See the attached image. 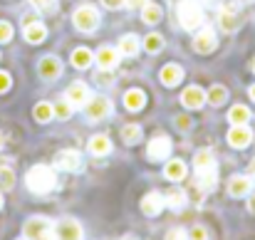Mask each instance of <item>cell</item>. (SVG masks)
Listing matches in <instances>:
<instances>
[{
  "label": "cell",
  "mask_w": 255,
  "mask_h": 240,
  "mask_svg": "<svg viewBox=\"0 0 255 240\" xmlns=\"http://www.w3.org/2000/svg\"><path fill=\"white\" fill-rule=\"evenodd\" d=\"M218 25L223 32H233L238 27V12H231V10H221L218 15Z\"/></svg>",
  "instance_id": "26"
},
{
  "label": "cell",
  "mask_w": 255,
  "mask_h": 240,
  "mask_svg": "<svg viewBox=\"0 0 255 240\" xmlns=\"http://www.w3.org/2000/svg\"><path fill=\"white\" fill-rule=\"evenodd\" d=\"M10 84H12L10 75H7V72H0V94H2V92H7V89H10Z\"/></svg>",
  "instance_id": "38"
},
{
  "label": "cell",
  "mask_w": 255,
  "mask_h": 240,
  "mask_svg": "<svg viewBox=\"0 0 255 240\" xmlns=\"http://www.w3.org/2000/svg\"><path fill=\"white\" fill-rule=\"evenodd\" d=\"M87 99H89V87L85 82H72L67 89V102L72 107H82V104H87Z\"/></svg>",
  "instance_id": "14"
},
{
  "label": "cell",
  "mask_w": 255,
  "mask_h": 240,
  "mask_svg": "<svg viewBox=\"0 0 255 240\" xmlns=\"http://www.w3.org/2000/svg\"><path fill=\"white\" fill-rule=\"evenodd\" d=\"M226 97H228V92H226L223 84H213V87L208 89V94H206V99H208L213 107H221V104L226 102Z\"/></svg>",
  "instance_id": "29"
},
{
  "label": "cell",
  "mask_w": 255,
  "mask_h": 240,
  "mask_svg": "<svg viewBox=\"0 0 255 240\" xmlns=\"http://www.w3.org/2000/svg\"><path fill=\"white\" fill-rule=\"evenodd\" d=\"M216 47H218V40H216L213 30H201V32L193 37V50H196L198 55H208V52H213Z\"/></svg>",
  "instance_id": "9"
},
{
  "label": "cell",
  "mask_w": 255,
  "mask_h": 240,
  "mask_svg": "<svg viewBox=\"0 0 255 240\" xmlns=\"http://www.w3.org/2000/svg\"><path fill=\"white\" fill-rule=\"evenodd\" d=\"M196 178H198V191H201V193L213 191L216 183H218V173H216V168H213V171H201V173H196Z\"/></svg>",
  "instance_id": "22"
},
{
  "label": "cell",
  "mask_w": 255,
  "mask_h": 240,
  "mask_svg": "<svg viewBox=\"0 0 255 240\" xmlns=\"http://www.w3.org/2000/svg\"><path fill=\"white\" fill-rule=\"evenodd\" d=\"M171 151V139L169 136H154L151 141H149V151H146V156L149 161H161L166 159Z\"/></svg>",
  "instance_id": "11"
},
{
  "label": "cell",
  "mask_w": 255,
  "mask_h": 240,
  "mask_svg": "<svg viewBox=\"0 0 255 240\" xmlns=\"http://www.w3.org/2000/svg\"><path fill=\"white\" fill-rule=\"evenodd\" d=\"M97 82L107 87V84H114V77H112V75H109V72L104 70V72H99V75H97Z\"/></svg>",
  "instance_id": "41"
},
{
  "label": "cell",
  "mask_w": 255,
  "mask_h": 240,
  "mask_svg": "<svg viewBox=\"0 0 255 240\" xmlns=\"http://www.w3.org/2000/svg\"><path fill=\"white\" fill-rule=\"evenodd\" d=\"M0 149H2V136H0Z\"/></svg>",
  "instance_id": "48"
},
{
  "label": "cell",
  "mask_w": 255,
  "mask_h": 240,
  "mask_svg": "<svg viewBox=\"0 0 255 240\" xmlns=\"http://www.w3.org/2000/svg\"><path fill=\"white\" fill-rule=\"evenodd\" d=\"M149 0H124V5H129V7H144Z\"/></svg>",
  "instance_id": "42"
},
{
  "label": "cell",
  "mask_w": 255,
  "mask_h": 240,
  "mask_svg": "<svg viewBox=\"0 0 255 240\" xmlns=\"http://www.w3.org/2000/svg\"><path fill=\"white\" fill-rule=\"evenodd\" d=\"M144 104H146V94L141 89H129L124 94V107L129 112H139V109H144Z\"/></svg>",
  "instance_id": "19"
},
{
  "label": "cell",
  "mask_w": 255,
  "mask_h": 240,
  "mask_svg": "<svg viewBox=\"0 0 255 240\" xmlns=\"http://www.w3.org/2000/svg\"><path fill=\"white\" fill-rule=\"evenodd\" d=\"M251 171H253V173H255V159H253V163H251Z\"/></svg>",
  "instance_id": "46"
},
{
  "label": "cell",
  "mask_w": 255,
  "mask_h": 240,
  "mask_svg": "<svg viewBox=\"0 0 255 240\" xmlns=\"http://www.w3.org/2000/svg\"><path fill=\"white\" fill-rule=\"evenodd\" d=\"M181 104L186 107V109H198V107H203L206 104V92L201 89V87H186L183 89V94H181Z\"/></svg>",
  "instance_id": "12"
},
{
  "label": "cell",
  "mask_w": 255,
  "mask_h": 240,
  "mask_svg": "<svg viewBox=\"0 0 255 240\" xmlns=\"http://www.w3.org/2000/svg\"><path fill=\"white\" fill-rule=\"evenodd\" d=\"M52 114H55L57 119H70V114H72V104H70L67 99H62V102H57V104L52 107Z\"/></svg>",
  "instance_id": "35"
},
{
  "label": "cell",
  "mask_w": 255,
  "mask_h": 240,
  "mask_svg": "<svg viewBox=\"0 0 255 240\" xmlns=\"http://www.w3.org/2000/svg\"><path fill=\"white\" fill-rule=\"evenodd\" d=\"M55 163H57V168H62V171H77V168L82 166V159H80L77 151L65 149V151H60V156H57Z\"/></svg>",
  "instance_id": "16"
},
{
  "label": "cell",
  "mask_w": 255,
  "mask_h": 240,
  "mask_svg": "<svg viewBox=\"0 0 255 240\" xmlns=\"http://www.w3.org/2000/svg\"><path fill=\"white\" fill-rule=\"evenodd\" d=\"M181 80H183V70H181L178 65H166V67L161 70V82H164L166 87H176Z\"/></svg>",
  "instance_id": "23"
},
{
  "label": "cell",
  "mask_w": 255,
  "mask_h": 240,
  "mask_svg": "<svg viewBox=\"0 0 255 240\" xmlns=\"http://www.w3.org/2000/svg\"><path fill=\"white\" fill-rule=\"evenodd\" d=\"M10 37H12V25L0 20V42H10Z\"/></svg>",
  "instance_id": "37"
},
{
  "label": "cell",
  "mask_w": 255,
  "mask_h": 240,
  "mask_svg": "<svg viewBox=\"0 0 255 240\" xmlns=\"http://www.w3.org/2000/svg\"><path fill=\"white\" fill-rule=\"evenodd\" d=\"M251 67H253V72H255V60H253V62H251Z\"/></svg>",
  "instance_id": "47"
},
{
  "label": "cell",
  "mask_w": 255,
  "mask_h": 240,
  "mask_svg": "<svg viewBox=\"0 0 255 240\" xmlns=\"http://www.w3.org/2000/svg\"><path fill=\"white\" fill-rule=\"evenodd\" d=\"M0 208H2V196H0Z\"/></svg>",
  "instance_id": "49"
},
{
  "label": "cell",
  "mask_w": 255,
  "mask_h": 240,
  "mask_svg": "<svg viewBox=\"0 0 255 240\" xmlns=\"http://www.w3.org/2000/svg\"><path fill=\"white\" fill-rule=\"evenodd\" d=\"M253 188V183H251V178L248 176H233L231 181H228V193L231 196H236V198H241V196H248V191Z\"/></svg>",
  "instance_id": "18"
},
{
  "label": "cell",
  "mask_w": 255,
  "mask_h": 240,
  "mask_svg": "<svg viewBox=\"0 0 255 240\" xmlns=\"http://www.w3.org/2000/svg\"><path fill=\"white\" fill-rule=\"evenodd\" d=\"M94 60H97V65L102 70H114L119 65V50H114V47H99L97 55H94Z\"/></svg>",
  "instance_id": "13"
},
{
  "label": "cell",
  "mask_w": 255,
  "mask_h": 240,
  "mask_svg": "<svg viewBox=\"0 0 255 240\" xmlns=\"http://www.w3.org/2000/svg\"><path fill=\"white\" fill-rule=\"evenodd\" d=\"M208 238V233H206V228H201V226H196L193 231H191V240H206Z\"/></svg>",
  "instance_id": "39"
},
{
  "label": "cell",
  "mask_w": 255,
  "mask_h": 240,
  "mask_svg": "<svg viewBox=\"0 0 255 240\" xmlns=\"http://www.w3.org/2000/svg\"><path fill=\"white\" fill-rule=\"evenodd\" d=\"M193 166H196V173H201V171H213V168H216V159H213L211 151H198L196 159H193Z\"/></svg>",
  "instance_id": "24"
},
{
  "label": "cell",
  "mask_w": 255,
  "mask_h": 240,
  "mask_svg": "<svg viewBox=\"0 0 255 240\" xmlns=\"http://www.w3.org/2000/svg\"><path fill=\"white\" fill-rule=\"evenodd\" d=\"M37 72H40L42 80L52 82L62 75V62H60L55 55H45V57L40 60V65H37Z\"/></svg>",
  "instance_id": "8"
},
{
  "label": "cell",
  "mask_w": 255,
  "mask_h": 240,
  "mask_svg": "<svg viewBox=\"0 0 255 240\" xmlns=\"http://www.w3.org/2000/svg\"><path fill=\"white\" fill-rule=\"evenodd\" d=\"M124 240H131V238H124Z\"/></svg>",
  "instance_id": "51"
},
{
  "label": "cell",
  "mask_w": 255,
  "mask_h": 240,
  "mask_svg": "<svg viewBox=\"0 0 255 240\" xmlns=\"http://www.w3.org/2000/svg\"><path fill=\"white\" fill-rule=\"evenodd\" d=\"M166 240H186V231H181V228L169 231V233H166Z\"/></svg>",
  "instance_id": "40"
},
{
  "label": "cell",
  "mask_w": 255,
  "mask_h": 240,
  "mask_svg": "<svg viewBox=\"0 0 255 240\" xmlns=\"http://www.w3.org/2000/svg\"><path fill=\"white\" fill-rule=\"evenodd\" d=\"M55 240H82V226L75 218H62L55 226Z\"/></svg>",
  "instance_id": "7"
},
{
  "label": "cell",
  "mask_w": 255,
  "mask_h": 240,
  "mask_svg": "<svg viewBox=\"0 0 255 240\" xmlns=\"http://www.w3.org/2000/svg\"><path fill=\"white\" fill-rule=\"evenodd\" d=\"M178 22L183 30H196L203 25V10L198 0H181L178 2Z\"/></svg>",
  "instance_id": "2"
},
{
  "label": "cell",
  "mask_w": 255,
  "mask_h": 240,
  "mask_svg": "<svg viewBox=\"0 0 255 240\" xmlns=\"http://www.w3.org/2000/svg\"><path fill=\"white\" fill-rule=\"evenodd\" d=\"M136 52H139V37H136V35H124V37L119 40V55L134 57Z\"/></svg>",
  "instance_id": "21"
},
{
  "label": "cell",
  "mask_w": 255,
  "mask_h": 240,
  "mask_svg": "<svg viewBox=\"0 0 255 240\" xmlns=\"http://www.w3.org/2000/svg\"><path fill=\"white\" fill-rule=\"evenodd\" d=\"M87 149H89V154H92V156H107V154L112 151V141H109L104 134H97V136H92V139H89Z\"/></svg>",
  "instance_id": "17"
},
{
  "label": "cell",
  "mask_w": 255,
  "mask_h": 240,
  "mask_svg": "<svg viewBox=\"0 0 255 240\" xmlns=\"http://www.w3.org/2000/svg\"><path fill=\"white\" fill-rule=\"evenodd\" d=\"M72 22H75V27H77L80 32H94V30L99 27V12H97V7H92V5H82V7L75 10Z\"/></svg>",
  "instance_id": "4"
},
{
  "label": "cell",
  "mask_w": 255,
  "mask_h": 240,
  "mask_svg": "<svg viewBox=\"0 0 255 240\" xmlns=\"http://www.w3.org/2000/svg\"><path fill=\"white\" fill-rule=\"evenodd\" d=\"M251 119V112H248V107H243V104H236L231 112H228V121L236 126V124H246Z\"/></svg>",
  "instance_id": "28"
},
{
  "label": "cell",
  "mask_w": 255,
  "mask_h": 240,
  "mask_svg": "<svg viewBox=\"0 0 255 240\" xmlns=\"http://www.w3.org/2000/svg\"><path fill=\"white\" fill-rule=\"evenodd\" d=\"M161 208H164V196H159V193H146V196L141 198V213H144V216H159Z\"/></svg>",
  "instance_id": "15"
},
{
  "label": "cell",
  "mask_w": 255,
  "mask_h": 240,
  "mask_svg": "<svg viewBox=\"0 0 255 240\" xmlns=\"http://www.w3.org/2000/svg\"><path fill=\"white\" fill-rule=\"evenodd\" d=\"M22 32H25V40H27L30 45H40V42L47 37V27H45L35 15H27V17L22 20Z\"/></svg>",
  "instance_id": "5"
},
{
  "label": "cell",
  "mask_w": 255,
  "mask_h": 240,
  "mask_svg": "<svg viewBox=\"0 0 255 240\" xmlns=\"http://www.w3.org/2000/svg\"><path fill=\"white\" fill-rule=\"evenodd\" d=\"M20 240H27V238H20Z\"/></svg>",
  "instance_id": "50"
},
{
  "label": "cell",
  "mask_w": 255,
  "mask_h": 240,
  "mask_svg": "<svg viewBox=\"0 0 255 240\" xmlns=\"http://www.w3.org/2000/svg\"><path fill=\"white\" fill-rule=\"evenodd\" d=\"M102 2H104L107 7H112V10H114V7H122V5H124V0H102Z\"/></svg>",
  "instance_id": "43"
},
{
  "label": "cell",
  "mask_w": 255,
  "mask_h": 240,
  "mask_svg": "<svg viewBox=\"0 0 255 240\" xmlns=\"http://www.w3.org/2000/svg\"><path fill=\"white\" fill-rule=\"evenodd\" d=\"M248 208H251V211H253V213H255V193H253V196H251V198H248Z\"/></svg>",
  "instance_id": "44"
},
{
  "label": "cell",
  "mask_w": 255,
  "mask_h": 240,
  "mask_svg": "<svg viewBox=\"0 0 255 240\" xmlns=\"http://www.w3.org/2000/svg\"><path fill=\"white\" fill-rule=\"evenodd\" d=\"M251 141H253V131H251L246 124H236V126L228 131V144L236 146V149H246Z\"/></svg>",
  "instance_id": "10"
},
{
  "label": "cell",
  "mask_w": 255,
  "mask_h": 240,
  "mask_svg": "<svg viewBox=\"0 0 255 240\" xmlns=\"http://www.w3.org/2000/svg\"><path fill=\"white\" fill-rule=\"evenodd\" d=\"M25 183H27V188L32 193H50L55 188V183H57V176H55V171L50 166H42L40 163V166H32L27 171Z\"/></svg>",
  "instance_id": "1"
},
{
  "label": "cell",
  "mask_w": 255,
  "mask_h": 240,
  "mask_svg": "<svg viewBox=\"0 0 255 240\" xmlns=\"http://www.w3.org/2000/svg\"><path fill=\"white\" fill-rule=\"evenodd\" d=\"M164 203H166V206H171L173 211H178V208H183V206H186V193H183V191H178V188H173V191H169V193H166Z\"/></svg>",
  "instance_id": "33"
},
{
  "label": "cell",
  "mask_w": 255,
  "mask_h": 240,
  "mask_svg": "<svg viewBox=\"0 0 255 240\" xmlns=\"http://www.w3.org/2000/svg\"><path fill=\"white\" fill-rule=\"evenodd\" d=\"M32 114H35V119H37L40 124H47V121L55 117V114H52V104H47V102H40V104H35Z\"/></svg>",
  "instance_id": "31"
},
{
  "label": "cell",
  "mask_w": 255,
  "mask_h": 240,
  "mask_svg": "<svg viewBox=\"0 0 255 240\" xmlns=\"http://www.w3.org/2000/svg\"><path fill=\"white\" fill-rule=\"evenodd\" d=\"M144 50H146V52H151V55L161 52V50H164V37H161V35H156V32L146 35V37H144Z\"/></svg>",
  "instance_id": "30"
},
{
  "label": "cell",
  "mask_w": 255,
  "mask_h": 240,
  "mask_svg": "<svg viewBox=\"0 0 255 240\" xmlns=\"http://www.w3.org/2000/svg\"><path fill=\"white\" fill-rule=\"evenodd\" d=\"M22 231H25V238L27 240H55V223L42 218V216L27 218Z\"/></svg>",
  "instance_id": "3"
},
{
  "label": "cell",
  "mask_w": 255,
  "mask_h": 240,
  "mask_svg": "<svg viewBox=\"0 0 255 240\" xmlns=\"http://www.w3.org/2000/svg\"><path fill=\"white\" fill-rule=\"evenodd\" d=\"M92 52L87 50V47H77L75 52H72V65L77 67V70H87L89 65H92Z\"/></svg>",
  "instance_id": "27"
},
{
  "label": "cell",
  "mask_w": 255,
  "mask_h": 240,
  "mask_svg": "<svg viewBox=\"0 0 255 240\" xmlns=\"http://www.w3.org/2000/svg\"><path fill=\"white\" fill-rule=\"evenodd\" d=\"M141 20H144L146 25H156V22L161 20V7H159L156 2H146V5L141 7Z\"/></svg>",
  "instance_id": "25"
},
{
  "label": "cell",
  "mask_w": 255,
  "mask_h": 240,
  "mask_svg": "<svg viewBox=\"0 0 255 240\" xmlns=\"http://www.w3.org/2000/svg\"><path fill=\"white\" fill-rule=\"evenodd\" d=\"M122 139H124V144H136V141H141V126H136V124H127L124 129H122Z\"/></svg>",
  "instance_id": "32"
},
{
  "label": "cell",
  "mask_w": 255,
  "mask_h": 240,
  "mask_svg": "<svg viewBox=\"0 0 255 240\" xmlns=\"http://www.w3.org/2000/svg\"><path fill=\"white\" fill-rule=\"evenodd\" d=\"M164 176L169 178V181H183L186 178V163L183 161H178V159H173L166 163V168H164Z\"/></svg>",
  "instance_id": "20"
},
{
  "label": "cell",
  "mask_w": 255,
  "mask_h": 240,
  "mask_svg": "<svg viewBox=\"0 0 255 240\" xmlns=\"http://www.w3.org/2000/svg\"><path fill=\"white\" fill-rule=\"evenodd\" d=\"M85 109H87V119L99 121V119L109 117V112H112V102H109L107 97H89L87 104H85Z\"/></svg>",
  "instance_id": "6"
},
{
  "label": "cell",
  "mask_w": 255,
  "mask_h": 240,
  "mask_svg": "<svg viewBox=\"0 0 255 240\" xmlns=\"http://www.w3.org/2000/svg\"><path fill=\"white\" fill-rule=\"evenodd\" d=\"M248 92H251V99H253V102H255V84H253V87H251V89H248Z\"/></svg>",
  "instance_id": "45"
},
{
  "label": "cell",
  "mask_w": 255,
  "mask_h": 240,
  "mask_svg": "<svg viewBox=\"0 0 255 240\" xmlns=\"http://www.w3.org/2000/svg\"><path fill=\"white\" fill-rule=\"evenodd\" d=\"M15 186V173L5 166H0V191H10Z\"/></svg>",
  "instance_id": "34"
},
{
  "label": "cell",
  "mask_w": 255,
  "mask_h": 240,
  "mask_svg": "<svg viewBox=\"0 0 255 240\" xmlns=\"http://www.w3.org/2000/svg\"><path fill=\"white\" fill-rule=\"evenodd\" d=\"M30 2H32L40 12H47V15H50V12H57V0H30Z\"/></svg>",
  "instance_id": "36"
}]
</instances>
